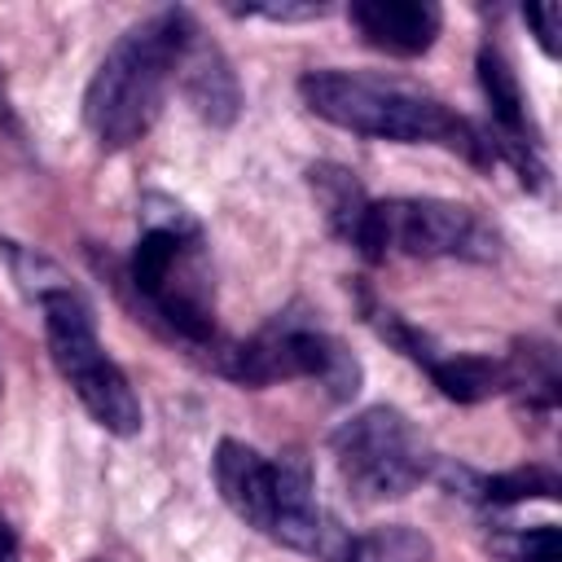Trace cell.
I'll return each mask as SVG.
<instances>
[{"instance_id": "3", "label": "cell", "mask_w": 562, "mask_h": 562, "mask_svg": "<svg viewBox=\"0 0 562 562\" xmlns=\"http://www.w3.org/2000/svg\"><path fill=\"white\" fill-rule=\"evenodd\" d=\"M35 303L44 312L48 356H53L57 373L70 382V391L79 395V404L88 408V417L119 439L140 435V426H145L140 400H136L127 373L101 351L97 321H92V307L83 303V294L70 285H57V290H44Z\"/></svg>"}, {"instance_id": "15", "label": "cell", "mask_w": 562, "mask_h": 562, "mask_svg": "<svg viewBox=\"0 0 562 562\" xmlns=\"http://www.w3.org/2000/svg\"><path fill=\"white\" fill-rule=\"evenodd\" d=\"M487 553L496 562H562V540L553 522L536 527H501L487 536Z\"/></svg>"}, {"instance_id": "17", "label": "cell", "mask_w": 562, "mask_h": 562, "mask_svg": "<svg viewBox=\"0 0 562 562\" xmlns=\"http://www.w3.org/2000/svg\"><path fill=\"white\" fill-rule=\"evenodd\" d=\"M522 22L536 31V44L544 48V57H558L562 53V9L558 4H531L522 9Z\"/></svg>"}, {"instance_id": "19", "label": "cell", "mask_w": 562, "mask_h": 562, "mask_svg": "<svg viewBox=\"0 0 562 562\" xmlns=\"http://www.w3.org/2000/svg\"><path fill=\"white\" fill-rule=\"evenodd\" d=\"M0 562H18V536L4 514H0Z\"/></svg>"}, {"instance_id": "6", "label": "cell", "mask_w": 562, "mask_h": 562, "mask_svg": "<svg viewBox=\"0 0 562 562\" xmlns=\"http://www.w3.org/2000/svg\"><path fill=\"white\" fill-rule=\"evenodd\" d=\"M329 448H334L338 474L364 501H400L435 465L417 426L400 408H386V404H373L356 413L351 422H342Z\"/></svg>"}, {"instance_id": "18", "label": "cell", "mask_w": 562, "mask_h": 562, "mask_svg": "<svg viewBox=\"0 0 562 562\" xmlns=\"http://www.w3.org/2000/svg\"><path fill=\"white\" fill-rule=\"evenodd\" d=\"M233 13H255V18H272V22H303V18H325L329 4H246V9H233Z\"/></svg>"}, {"instance_id": "7", "label": "cell", "mask_w": 562, "mask_h": 562, "mask_svg": "<svg viewBox=\"0 0 562 562\" xmlns=\"http://www.w3.org/2000/svg\"><path fill=\"white\" fill-rule=\"evenodd\" d=\"M268 536H277L285 549L312 553V558H342L351 549L338 536V527L321 514L312 465L303 452H285L281 461H272V527H268Z\"/></svg>"}, {"instance_id": "14", "label": "cell", "mask_w": 562, "mask_h": 562, "mask_svg": "<svg viewBox=\"0 0 562 562\" xmlns=\"http://www.w3.org/2000/svg\"><path fill=\"white\" fill-rule=\"evenodd\" d=\"M347 553H351V562H430L435 558L430 540L404 522H386V527L364 531L360 540H351Z\"/></svg>"}, {"instance_id": "4", "label": "cell", "mask_w": 562, "mask_h": 562, "mask_svg": "<svg viewBox=\"0 0 562 562\" xmlns=\"http://www.w3.org/2000/svg\"><path fill=\"white\" fill-rule=\"evenodd\" d=\"M215 373L241 386H272L290 378H312L329 391V400H351L360 391V360L321 325L299 316H277L250 338H228Z\"/></svg>"}, {"instance_id": "9", "label": "cell", "mask_w": 562, "mask_h": 562, "mask_svg": "<svg viewBox=\"0 0 562 562\" xmlns=\"http://www.w3.org/2000/svg\"><path fill=\"white\" fill-rule=\"evenodd\" d=\"M347 18L369 48L391 57H422L443 26V9L435 0H356Z\"/></svg>"}, {"instance_id": "2", "label": "cell", "mask_w": 562, "mask_h": 562, "mask_svg": "<svg viewBox=\"0 0 562 562\" xmlns=\"http://www.w3.org/2000/svg\"><path fill=\"white\" fill-rule=\"evenodd\" d=\"M193 26L189 9H162L119 35L83 92V123L101 149H127L154 127Z\"/></svg>"}, {"instance_id": "13", "label": "cell", "mask_w": 562, "mask_h": 562, "mask_svg": "<svg viewBox=\"0 0 562 562\" xmlns=\"http://www.w3.org/2000/svg\"><path fill=\"white\" fill-rule=\"evenodd\" d=\"M426 373L457 404H483L492 395H505V386H509L505 360H492V356H479V351H439L426 364Z\"/></svg>"}, {"instance_id": "11", "label": "cell", "mask_w": 562, "mask_h": 562, "mask_svg": "<svg viewBox=\"0 0 562 562\" xmlns=\"http://www.w3.org/2000/svg\"><path fill=\"white\" fill-rule=\"evenodd\" d=\"M479 88H483V101L492 110V140L501 145H536V136L527 132V105H522V88H518V75L509 66V57L492 44L479 48Z\"/></svg>"}, {"instance_id": "20", "label": "cell", "mask_w": 562, "mask_h": 562, "mask_svg": "<svg viewBox=\"0 0 562 562\" xmlns=\"http://www.w3.org/2000/svg\"><path fill=\"white\" fill-rule=\"evenodd\" d=\"M0 123L18 132V123H13V105H9V92H4V75H0Z\"/></svg>"}, {"instance_id": "1", "label": "cell", "mask_w": 562, "mask_h": 562, "mask_svg": "<svg viewBox=\"0 0 562 562\" xmlns=\"http://www.w3.org/2000/svg\"><path fill=\"white\" fill-rule=\"evenodd\" d=\"M307 110L342 132L400 140V145H443L474 167H492V132L443 110L435 97H422L395 79L351 75V70H307L299 79Z\"/></svg>"}, {"instance_id": "10", "label": "cell", "mask_w": 562, "mask_h": 562, "mask_svg": "<svg viewBox=\"0 0 562 562\" xmlns=\"http://www.w3.org/2000/svg\"><path fill=\"white\" fill-rule=\"evenodd\" d=\"M211 470H215V487H220L224 505L246 527L268 531L272 527V461L259 457L241 439H220V448L211 457Z\"/></svg>"}, {"instance_id": "12", "label": "cell", "mask_w": 562, "mask_h": 562, "mask_svg": "<svg viewBox=\"0 0 562 562\" xmlns=\"http://www.w3.org/2000/svg\"><path fill=\"white\" fill-rule=\"evenodd\" d=\"M307 189L329 224L334 237H342L351 250H356V237L364 228V215H369V193L360 189L356 171L338 167V162H312L307 167Z\"/></svg>"}, {"instance_id": "16", "label": "cell", "mask_w": 562, "mask_h": 562, "mask_svg": "<svg viewBox=\"0 0 562 562\" xmlns=\"http://www.w3.org/2000/svg\"><path fill=\"white\" fill-rule=\"evenodd\" d=\"M140 224L158 228V233H180V237H202V224L189 215V206H180L167 193H140Z\"/></svg>"}, {"instance_id": "5", "label": "cell", "mask_w": 562, "mask_h": 562, "mask_svg": "<svg viewBox=\"0 0 562 562\" xmlns=\"http://www.w3.org/2000/svg\"><path fill=\"white\" fill-rule=\"evenodd\" d=\"M356 255L369 263H382L391 255L492 263L501 255V237L470 206L443 198H386V202H369L364 228L356 237Z\"/></svg>"}, {"instance_id": "8", "label": "cell", "mask_w": 562, "mask_h": 562, "mask_svg": "<svg viewBox=\"0 0 562 562\" xmlns=\"http://www.w3.org/2000/svg\"><path fill=\"white\" fill-rule=\"evenodd\" d=\"M176 83H180L184 101L193 105V114L211 127H233V119L241 114L237 70L202 26L189 31V40L176 57Z\"/></svg>"}]
</instances>
